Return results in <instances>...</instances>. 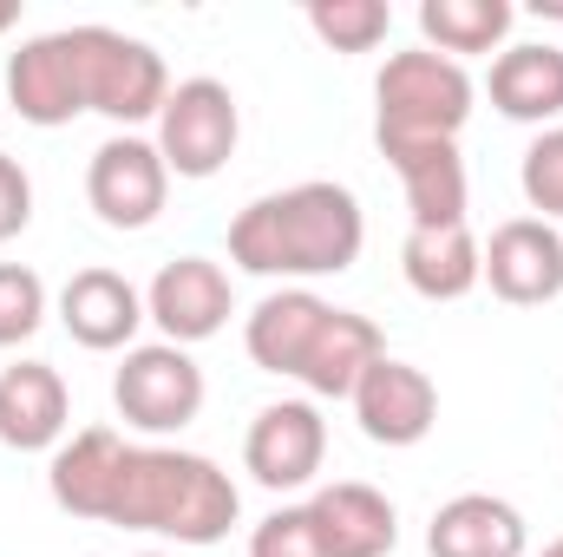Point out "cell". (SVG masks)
Returning <instances> with one entry per match:
<instances>
[{
    "instance_id": "26",
    "label": "cell",
    "mask_w": 563,
    "mask_h": 557,
    "mask_svg": "<svg viewBox=\"0 0 563 557\" xmlns=\"http://www.w3.org/2000/svg\"><path fill=\"white\" fill-rule=\"evenodd\" d=\"M33 223V177L20 171V157L0 151V243H13Z\"/></svg>"
},
{
    "instance_id": "25",
    "label": "cell",
    "mask_w": 563,
    "mask_h": 557,
    "mask_svg": "<svg viewBox=\"0 0 563 557\" xmlns=\"http://www.w3.org/2000/svg\"><path fill=\"white\" fill-rule=\"evenodd\" d=\"M518 184H525V204H531L544 223H551V217H563V125H558V132H544V139L525 151Z\"/></svg>"
},
{
    "instance_id": "27",
    "label": "cell",
    "mask_w": 563,
    "mask_h": 557,
    "mask_svg": "<svg viewBox=\"0 0 563 557\" xmlns=\"http://www.w3.org/2000/svg\"><path fill=\"white\" fill-rule=\"evenodd\" d=\"M13 20H20V0H0V33H13Z\"/></svg>"
},
{
    "instance_id": "24",
    "label": "cell",
    "mask_w": 563,
    "mask_h": 557,
    "mask_svg": "<svg viewBox=\"0 0 563 557\" xmlns=\"http://www.w3.org/2000/svg\"><path fill=\"white\" fill-rule=\"evenodd\" d=\"M250 557H328V545L308 505H282L250 532Z\"/></svg>"
},
{
    "instance_id": "16",
    "label": "cell",
    "mask_w": 563,
    "mask_h": 557,
    "mask_svg": "<svg viewBox=\"0 0 563 557\" xmlns=\"http://www.w3.org/2000/svg\"><path fill=\"white\" fill-rule=\"evenodd\" d=\"M314 525H321V545L328 557H387L400 545V512L387 492L361 485V479H341V485H321L308 499Z\"/></svg>"
},
{
    "instance_id": "10",
    "label": "cell",
    "mask_w": 563,
    "mask_h": 557,
    "mask_svg": "<svg viewBox=\"0 0 563 557\" xmlns=\"http://www.w3.org/2000/svg\"><path fill=\"white\" fill-rule=\"evenodd\" d=\"M485 282L498 302L511 308H538V302H558L563 295V230L544 217H511L492 230V243L478 250Z\"/></svg>"
},
{
    "instance_id": "11",
    "label": "cell",
    "mask_w": 563,
    "mask_h": 557,
    "mask_svg": "<svg viewBox=\"0 0 563 557\" xmlns=\"http://www.w3.org/2000/svg\"><path fill=\"white\" fill-rule=\"evenodd\" d=\"M354 419L374 446H420L439 419V387L426 381V368L380 354L354 387Z\"/></svg>"
},
{
    "instance_id": "2",
    "label": "cell",
    "mask_w": 563,
    "mask_h": 557,
    "mask_svg": "<svg viewBox=\"0 0 563 557\" xmlns=\"http://www.w3.org/2000/svg\"><path fill=\"white\" fill-rule=\"evenodd\" d=\"M7 99L26 125L53 132L79 112H106L112 125H144L170 99V73L157 46L112 26H59L26 40L7 59Z\"/></svg>"
},
{
    "instance_id": "6",
    "label": "cell",
    "mask_w": 563,
    "mask_h": 557,
    "mask_svg": "<svg viewBox=\"0 0 563 557\" xmlns=\"http://www.w3.org/2000/svg\"><path fill=\"white\" fill-rule=\"evenodd\" d=\"M112 401H119L125 426H139V433H184L203 414V368L190 361V348L144 341L119 361Z\"/></svg>"
},
{
    "instance_id": "21",
    "label": "cell",
    "mask_w": 563,
    "mask_h": 557,
    "mask_svg": "<svg viewBox=\"0 0 563 557\" xmlns=\"http://www.w3.org/2000/svg\"><path fill=\"white\" fill-rule=\"evenodd\" d=\"M518 26L511 0H420V33L432 53H505V33Z\"/></svg>"
},
{
    "instance_id": "19",
    "label": "cell",
    "mask_w": 563,
    "mask_h": 557,
    "mask_svg": "<svg viewBox=\"0 0 563 557\" xmlns=\"http://www.w3.org/2000/svg\"><path fill=\"white\" fill-rule=\"evenodd\" d=\"M492 106L518 125H551L563 119V46L551 40H518L492 59Z\"/></svg>"
},
{
    "instance_id": "23",
    "label": "cell",
    "mask_w": 563,
    "mask_h": 557,
    "mask_svg": "<svg viewBox=\"0 0 563 557\" xmlns=\"http://www.w3.org/2000/svg\"><path fill=\"white\" fill-rule=\"evenodd\" d=\"M40 321H46V282L26 263H0V348L33 341Z\"/></svg>"
},
{
    "instance_id": "5",
    "label": "cell",
    "mask_w": 563,
    "mask_h": 557,
    "mask_svg": "<svg viewBox=\"0 0 563 557\" xmlns=\"http://www.w3.org/2000/svg\"><path fill=\"white\" fill-rule=\"evenodd\" d=\"M243 139V112H236V92L223 79H184L170 86L164 112H157V157L170 177H217Z\"/></svg>"
},
{
    "instance_id": "1",
    "label": "cell",
    "mask_w": 563,
    "mask_h": 557,
    "mask_svg": "<svg viewBox=\"0 0 563 557\" xmlns=\"http://www.w3.org/2000/svg\"><path fill=\"white\" fill-rule=\"evenodd\" d=\"M46 485H53V505L73 518L177 538V545H217L243 518V492L217 459L177 452V446H132L112 426L73 433L53 452Z\"/></svg>"
},
{
    "instance_id": "4",
    "label": "cell",
    "mask_w": 563,
    "mask_h": 557,
    "mask_svg": "<svg viewBox=\"0 0 563 557\" xmlns=\"http://www.w3.org/2000/svg\"><path fill=\"white\" fill-rule=\"evenodd\" d=\"M374 99H380V119H374V139L387 144H459L465 119H472V73L445 53H394L374 79Z\"/></svg>"
},
{
    "instance_id": "12",
    "label": "cell",
    "mask_w": 563,
    "mask_h": 557,
    "mask_svg": "<svg viewBox=\"0 0 563 557\" xmlns=\"http://www.w3.org/2000/svg\"><path fill=\"white\" fill-rule=\"evenodd\" d=\"M59 321L92 354H132V335L144 328V295L119 270H79L59 288Z\"/></svg>"
},
{
    "instance_id": "29",
    "label": "cell",
    "mask_w": 563,
    "mask_h": 557,
    "mask_svg": "<svg viewBox=\"0 0 563 557\" xmlns=\"http://www.w3.org/2000/svg\"><path fill=\"white\" fill-rule=\"evenodd\" d=\"M139 557H157V551H139Z\"/></svg>"
},
{
    "instance_id": "14",
    "label": "cell",
    "mask_w": 563,
    "mask_h": 557,
    "mask_svg": "<svg viewBox=\"0 0 563 557\" xmlns=\"http://www.w3.org/2000/svg\"><path fill=\"white\" fill-rule=\"evenodd\" d=\"M66 381L46 361H13L0 374V446L13 452H59L66 446Z\"/></svg>"
},
{
    "instance_id": "3",
    "label": "cell",
    "mask_w": 563,
    "mask_h": 557,
    "mask_svg": "<svg viewBox=\"0 0 563 557\" xmlns=\"http://www.w3.org/2000/svg\"><path fill=\"white\" fill-rule=\"evenodd\" d=\"M361 243H367L361 197L328 177L269 190L250 210H236V223H230V263L269 282L341 276V270H354Z\"/></svg>"
},
{
    "instance_id": "15",
    "label": "cell",
    "mask_w": 563,
    "mask_h": 557,
    "mask_svg": "<svg viewBox=\"0 0 563 557\" xmlns=\"http://www.w3.org/2000/svg\"><path fill=\"white\" fill-rule=\"evenodd\" d=\"M328 308H334V302H321L314 288H276V295H263V302L250 308V321H243L250 361H256L263 374L295 381L301 361H308V348H314V335H321V321H328Z\"/></svg>"
},
{
    "instance_id": "8",
    "label": "cell",
    "mask_w": 563,
    "mask_h": 557,
    "mask_svg": "<svg viewBox=\"0 0 563 557\" xmlns=\"http://www.w3.org/2000/svg\"><path fill=\"white\" fill-rule=\"evenodd\" d=\"M230 315H236V295H230L223 263H210V256H177V263H164L151 276V288H144V321H157L170 348H190V341L223 335Z\"/></svg>"
},
{
    "instance_id": "13",
    "label": "cell",
    "mask_w": 563,
    "mask_h": 557,
    "mask_svg": "<svg viewBox=\"0 0 563 557\" xmlns=\"http://www.w3.org/2000/svg\"><path fill=\"white\" fill-rule=\"evenodd\" d=\"M426 551L432 557H525L531 551V525L518 505L492 499V492H459L432 512L426 525Z\"/></svg>"
},
{
    "instance_id": "17",
    "label": "cell",
    "mask_w": 563,
    "mask_h": 557,
    "mask_svg": "<svg viewBox=\"0 0 563 557\" xmlns=\"http://www.w3.org/2000/svg\"><path fill=\"white\" fill-rule=\"evenodd\" d=\"M380 354H387V341H380V328H374L367 315L328 308V321H321V335H314V348H308V361H301L295 381H301L314 401H354L361 374H367Z\"/></svg>"
},
{
    "instance_id": "22",
    "label": "cell",
    "mask_w": 563,
    "mask_h": 557,
    "mask_svg": "<svg viewBox=\"0 0 563 557\" xmlns=\"http://www.w3.org/2000/svg\"><path fill=\"white\" fill-rule=\"evenodd\" d=\"M308 26L334 53H374L394 33V13L387 0H308Z\"/></svg>"
},
{
    "instance_id": "28",
    "label": "cell",
    "mask_w": 563,
    "mask_h": 557,
    "mask_svg": "<svg viewBox=\"0 0 563 557\" xmlns=\"http://www.w3.org/2000/svg\"><path fill=\"white\" fill-rule=\"evenodd\" d=\"M544 557H563V538H558V545H551V551H544Z\"/></svg>"
},
{
    "instance_id": "20",
    "label": "cell",
    "mask_w": 563,
    "mask_h": 557,
    "mask_svg": "<svg viewBox=\"0 0 563 557\" xmlns=\"http://www.w3.org/2000/svg\"><path fill=\"white\" fill-rule=\"evenodd\" d=\"M413 223H465V157L459 144H387Z\"/></svg>"
},
{
    "instance_id": "18",
    "label": "cell",
    "mask_w": 563,
    "mask_h": 557,
    "mask_svg": "<svg viewBox=\"0 0 563 557\" xmlns=\"http://www.w3.org/2000/svg\"><path fill=\"white\" fill-rule=\"evenodd\" d=\"M400 270H407V288L426 295V302H459L485 282L472 223H413L407 250H400Z\"/></svg>"
},
{
    "instance_id": "7",
    "label": "cell",
    "mask_w": 563,
    "mask_h": 557,
    "mask_svg": "<svg viewBox=\"0 0 563 557\" xmlns=\"http://www.w3.org/2000/svg\"><path fill=\"white\" fill-rule=\"evenodd\" d=\"M164 197H170V171L157 157L151 139H106L86 164V204L99 210L106 230H151L164 217Z\"/></svg>"
},
{
    "instance_id": "9",
    "label": "cell",
    "mask_w": 563,
    "mask_h": 557,
    "mask_svg": "<svg viewBox=\"0 0 563 557\" xmlns=\"http://www.w3.org/2000/svg\"><path fill=\"white\" fill-rule=\"evenodd\" d=\"M328 459V419L314 401H269L263 414L250 419V439H243V466L256 485L269 492H295L321 472Z\"/></svg>"
}]
</instances>
